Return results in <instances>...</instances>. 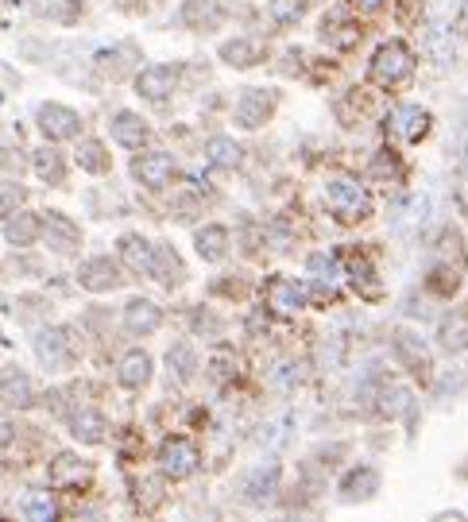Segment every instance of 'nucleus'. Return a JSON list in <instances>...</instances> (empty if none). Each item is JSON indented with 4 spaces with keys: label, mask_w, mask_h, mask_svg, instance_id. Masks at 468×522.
Returning <instances> with one entry per match:
<instances>
[{
    "label": "nucleus",
    "mask_w": 468,
    "mask_h": 522,
    "mask_svg": "<svg viewBox=\"0 0 468 522\" xmlns=\"http://www.w3.org/2000/svg\"><path fill=\"white\" fill-rule=\"evenodd\" d=\"M175 78H178V70L175 66H151V70H144L140 74V97H151V101H163L171 89H175Z\"/></svg>",
    "instance_id": "nucleus-8"
},
{
    "label": "nucleus",
    "mask_w": 468,
    "mask_h": 522,
    "mask_svg": "<svg viewBox=\"0 0 468 522\" xmlns=\"http://www.w3.org/2000/svg\"><path fill=\"white\" fill-rule=\"evenodd\" d=\"M275 484H279V468H260V472H252L248 476V499L252 503H264V499H271L275 495Z\"/></svg>",
    "instance_id": "nucleus-18"
},
{
    "label": "nucleus",
    "mask_w": 468,
    "mask_h": 522,
    "mask_svg": "<svg viewBox=\"0 0 468 522\" xmlns=\"http://www.w3.org/2000/svg\"><path fill=\"white\" fill-rule=\"evenodd\" d=\"M410 70H414V55L403 43H383L372 58V82L380 86H399L403 78H410Z\"/></svg>",
    "instance_id": "nucleus-2"
},
{
    "label": "nucleus",
    "mask_w": 468,
    "mask_h": 522,
    "mask_svg": "<svg viewBox=\"0 0 468 522\" xmlns=\"http://www.w3.org/2000/svg\"><path fill=\"white\" fill-rule=\"evenodd\" d=\"M113 140L124 147H140L147 140V124L140 120V116L120 113L117 120H113Z\"/></svg>",
    "instance_id": "nucleus-14"
},
{
    "label": "nucleus",
    "mask_w": 468,
    "mask_h": 522,
    "mask_svg": "<svg viewBox=\"0 0 468 522\" xmlns=\"http://www.w3.org/2000/svg\"><path fill=\"white\" fill-rule=\"evenodd\" d=\"M205 159H209L213 167H225V171H229V167L240 163V147H236L233 140H225V136H217V140L205 144Z\"/></svg>",
    "instance_id": "nucleus-20"
},
{
    "label": "nucleus",
    "mask_w": 468,
    "mask_h": 522,
    "mask_svg": "<svg viewBox=\"0 0 468 522\" xmlns=\"http://www.w3.org/2000/svg\"><path fill=\"white\" fill-rule=\"evenodd\" d=\"M380 488V476L372 472V468H356L349 480L341 484V492H345V499H368V495Z\"/></svg>",
    "instance_id": "nucleus-17"
},
{
    "label": "nucleus",
    "mask_w": 468,
    "mask_h": 522,
    "mask_svg": "<svg viewBox=\"0 0 468 522\" xmlns=\"http://www.w3.org/2000/svg\"><path fill=\"white\" fill-rule=\"evenodd\" d=\"M267 302L275 310H283V314H294V310L306 306V287L298 279H271L267 283Z\"/></svg>",
    "instance_id": "nucleus-7"
},
{
    "label": "nucleus",
    "mask_w": 468,
    "mask_h": 522,
    "mask_svg": "<svg viewBox=\"0 0 468 522\" xmlns=\"http://www.w3.org/2000/svg\"><path fill=\"white\" fill-rule=\"evenodd\" d=\"M426 47H430V55L438 58L441 66H453L457 58H461V43H457V35H453V28H430V35H426Z\"/></svg>",
    "instance_id": "nucleus-11"
},
{
    "label": "nucleus",
    "mask_w": 468,
    "mask_h": 522,
    "mask_svg": "<svg viewBox=\"0 0 468 522\" xmlns=\"http://www.w3.org/2000/svg\"><path fill=\"white\" fill-rule=\"evenodd\" d=\"M132 171H136V178H140L144 186L159 190V186H167V182L175 178V159H171V155H163V151H155V155L136 159V163H132Z\"/></svg>",
    "instance_id": "nucleus-5"
},
{
    "label": "nucleus",
    "mask_w": 468,
    "mask_h": 522,
    "mask_svg": "<svg viewBox=\"0 0 468 522\" xmlns=\"http://www.w3.org/2000/svg\"><path fill=\"white\" fill-rule=\"evenodd\" d=\"M8 437H12V430H8V422H0V445H4Z\"/></svg>",
    "instance_id": "nucleus-36"
},
{
    "label": "nucleus",
    "mask_w": 468,
    "mask_h": 522,
    "mask_svg": "<svg viewBox=\"0 0 468 522\" xmlns=\"http://www.w3.org/2000/svg\"><path fill=\"white\" fill-rule=\"evenodd\" d=\"M271 109H275V97H271L267 89H248V93L236 101V120H240L244 128H260Z\"/></svg>",
    "instance_id": "nucleus-6"
},
{
    "label": "nucleus",
    "mask_w": 468,
    "mask_h": 522,
    "mask_svg": "<svg viewBox=\"0 0 468 522\" xmlns=\"http://www.w3.org/2000/svg\"><path fill=\"white\" fill-rule=\"evenodd\" d=\"M178 275H182V263H178V256L167 248V244H155V279L175 283Z\"/></svg>",
    "instance_id": "nucleus-21"
},
{
    "label": "nucleus",
    "mask_w": 468,
    "mask_h": 522,
    "mask_svg": "<svg viewBox=\"0 0 468 522\" xmlns=\"http://www.w3.org/2000/svg\"><path fill=\"white\" fill-rule=\"evenodd\" d=\"M101 430H105V422L93 418V414H86V418H78V430H74V434L86 437V441H101Z\"/></svg>",
    "instance_id": "nucleus-28"
},
{
    "label": "nucleus",
    "mask_w": 468,
    "mask_h": 522,
    "mask_svg": "<svg viewBox=\"0 0 468 522\" xmlns=\"http://www.w3.org/2000/svg\"><path fill=\"white\" fill-rule=\"evenodd\" d=\"M20 202V190L16 186H0V213H4V205Z\"/></svg>",
    "instance_id": "nucleus-32"
},
{
    "label": "nucleus",
    "mask_w": 468,
    "mask_h": 522,
    "mask_svg": "<svg viewBox=\"0 0 468 522\" xmlns=\"http://www.w3.org/2000/svg\"><path fill=\"white\" fill-rule=\"evenodd\" d=\"M159 461H163V472H167V476L182 480V476H190V472L198 468V449H194L186 437H171V441L163 445Z\"/></svg>",
    "instance_id": "nucleus-4"
},
{
    "label": "nucleus",
    "mask_w": 468,
    "mask_h": 522,
    "mask_svg": "<svg viewBox=\"0 0 468 522\" xmlns=\"http://www.w3.org/2000/svg\"><path fill=\"white\" fill-rule=\"evenodd\" d=\"M47 229H55V236H59V240H55V248H59V252H70V248L78 244V229H74L66 217H59V213L47 221Z\"/></svg>",
    "instance_id": "nucleus-22"
},
{
    "label": "nucleus",
    "mask_w": 468,
    "mask_h": 522,
    "mask_svg": "<svg viewBox=\"0 0 468 522\" xmlns=\"http://www.w3.org/2000/svg\"><path fill=\"white\" fill-rule=\"evenodd\" d=\"M124 321H128V329H132V333H155L163 318H159V306H155V302L136 298V302H128V314H124Z\"/></svg>",
    "instance_id": "nucleus-13"
},
{
    "label": "nucleus",
    "mask_w": 468,
    "mask_h": 522,
    "mask_svg": "<svg viewBox=\"0 0 468 522\" xmlns=\"http://www.w3.org/2000/svg\"><path fill=\"white\" fill-rule=\"evenodd\" d=\"M171 364H178V376H182V379L194 376V356H190V348H186V345L171 348Z\"/></svg>",
    "instance_id": "nucleus-27"
},
{
    "label": "nucleus",
    "mask_w": 468,
    "mask_h": 522,
    "mask_svg": "<svg viewBox=\"0 0 468 522\" xmlns=\"http://www.w3.org/2000/svg\"><path fill=\"white\" fill-rule=\"evenodd\" d=\"M198 252H202V260H221L229 252V232L221 229V225L202 229L198 232Z\"/></svg>",
    "instance_id": "nucleus-15"
},
{
    "label": "nucleus",
    "mask_w": 468,
    "mask_h": 522,
    "mask_svg": "<svg viewBox=\"0 0 468 522\" xmlns=\"http://www.w3.org/2000/svg\"><path fill=\"white\" fill-rule=\"evenodd\" d=\"M387 128H391L399 140L414 144V140H422V136L430 132V113H426L422 105H399V109L391 113V120H387Z\"/></svg>",
    "instance_id": "nucleus-3"
},
{
    "label": "nucleus",
    "mask_w": 468,
    "mask_h": 522,
    "mask_svg": "<svg viewBox=\"0 0 468 522\" xmlns=\"http://www.w3.org/2000/svg\"><path fill=\"white\" fill-rule=\"evenodd\" d=\"M217 12H221L217 0H190V4H186V20H190V24H202V16L205 20H217Z\"/></svg>",
    "instance_id": "nucleus-26"
},
{
    "label": "nucleus",
    "mask_w": 468,
    "mask_h": 522,
    "mask_svg": "<svg viewBox=\"0 0 468 522\" xmlns=\"http://www.w3.org/2000/svg\"><path fill=\"white\" fill-rule=\"evenodd\" d=\"M39 124H43V132H47V136H55V140L78 136V116L70 113V109H59V105L39 109Z\"/></svg>",
    "instance_id": "nucleus-9"
},
{
    "label": "nucleus",
    "mask_w": 468,
    "mask_h": 522,
    "mask_svg": "<svg viewBox=\"0 0 468 522\" xmlns=\"http://www.w3.org/2000/svg\"><path fill=\"white\" fill-rule=\"evenodd\" d=\"M82 163H86L89 171H105L109 167V159L101 155V144H82Z\"/></svg>",
    "instance_id": "nucleus-29"
},
{
    "label": "nucleus",
    "mask_w": 468,
    "mask_h": 522,
    "mask_svg": "<svg viewBox=\"0 0 468 522\" xmlns=\"http://www.w3.org/2000/svg\"><path fill=\"white\" fill-rule=\"evenodd\" d=\"M461 163L468 167V116H465V124H461Z\"/></svg>",
    "instance_id": "nucleus-34"
},
{
    "label": "nucleus",
    "mask_w": 468,
    "mask_h": 522,
    "mask_svg": "<svg viewBox=\"0 0 468 522\" xmlns=\"http://www.w3.org/2000/svg\"><path fill=\"white\" fill-rule=\"evenodd\" d=\"M147 379H151V360H147L144 352L124 356V364H120V383H124V387H144Z\"/></svg>",
    "instance_id": "nucleus-16"
},
{
    "label": "nucleus",
    "mask_w": 468,
    "mask_h": 522,
    "mask_svg": "<svg viewBox=\"0 0 468 522\" xmlns=\"http://www.w3.org/2000/svg\"><path fill=\"white\" fill-rule=\"evenodd\" d=\"M221 55H225V62H233V66H248V62H256V47H252L248 39H236Z\"/></svg>",
    "instance_id": "nucleus-24"
},
{
    "label": "nucleus",
    "mask_w": 468,
    "mask_h": 522,
    "mask_svg": "<svg viewBox=\"0 0 468 522\" xmlns=\"http://www.w3.org/2000/svg\"><path fill=\"white\" fill-rule=\"evenodd\" d=\"M39 171H43V174H55V178H59V159H55V155H51V159L43 155V159H39Z\"/></svg>",
    "instance_id": "nucleus-33"
},
{
    "label": "nucleus",
    "mask_w": 468,
    "mask_h": 522,
    "mask_svg": "<svg viewBox=\"0 0 468 522\" xmlns=\"http://www.w3.org/2000/svg\"><path fill=\"white\" fill-rule=\"evenodd\" d=\"M120 256L128 260L132 271H147V275H155V244H147L140 236H124L120 240Z\"/></svg>",
    "instance_id": "nucleus-10"
},
{
    "label": "nucleus",
    "mask_w": 468,
    "mask_h": 522,
    "mask_svg": "<svg viewBox=\"0 0 468 522\" xmlns=\"http://www.w3.org/2000/svg\"><path fill=\"white\" fill-rule=\"evenodd\" d=\"M426 217H430V198H410L407 205V217H403V229H414V225H426Z\"/></svg>",
    "instance_id": "nucleus-25"
},
{
    "label": "nucleus",
    "mask_w": 468,
    "mask_h": 522,
    "mask_svg": "<svg viewBox=\"0 0 468 522\" xmlns=\"http://www.w3.org/2000/svg\"><path fill=\"white\" fill-rule=\"evenodd\" d=\"M82 283H86L89 290H109V287H117V271H113L109 260H89L86 271H82Z\"/></svg>",
    "instance_id": "nucleus-19"
},
{
    "label": "nucleus",
    "mask_w": 468,
    "mask_h": 522,
    "mask_svg": "<svg viewBox=\"0 0 468 522\" xmlns=\"http://www.w3.org/2000/svg\"><path fill=\"white\" fill-rule=\"evenodd\" d=\"M438 341L445 352H465L468 348V314H449L441 321Z\"/></svg>",
    "instance_id": "nucleus-12"
},
{
    "label": "nucleus",
    "mask_w": 468,
    "mask_h": 522,
    "mask_svg": "<svg viewBox=\"0 0 468 522\" xmlns=\"http://www.w3.org/2000/svg\"><path fill=\"white\" fill-rule=\"evenodd\" d=\"M352 4H356V8H364V12H376L383 0H352Z\"/></svg>",
    "instance_id": "nucleus-35"
},
{
    "label": "nucleus",
    "mask_w": 468,
    "mask_h": 522,
    "mask_svg": "<svg viewBox=\"0 0 468 522\" xmlns=\"http://www.w3.org/2000/svg\"><path fill=\"white\" fill-rule=\"evenodd\" d=\"M352 283H356V290L364 287L368 294L380 290V283H372V267H368V263H356V267H352Z\"/></svg>",
    "instance_id": "nucleus-30"
},
{
    "label": "nucleus",
    "mask_w": 468,
    "mask_h": 522,
    "mask_svg": "<svg viewBox=\"0 0 468 522\" xmlns=\"http://www.w3.org/2000/svg\"><path fill=\"white\" fill-rule=\"evenodd\" d=\"M325 198H329L333 213L341 221H364L372 213V198H368V190L356 178H333L329 190H325Z\"/></svg>",
    "instance_id": "nucleus-1"
},
{
    "label": "nucleus",
    "mask_w": 468,
    "mask_h": 522,
    "mask_svg": "<svg viewBox=\"0 0 468 522\" xmlns=\"http://www.w3.org/2000/svg\"><path fill=\"white\" fill-rule=\"evenodd\" d=\"M298 16H302V0H271V20H275V24L287 28Z\"/></svg>",
    "instance_id": "nucleus-23"
},
{
    "label": "nucleus",
    "mask_w": 468,
    "mask_h": 522,
    "mask_svg": "<svg viewBox=\"0 0 468 522\" xmlns=\"http://www.w3.org/2000/svg\"><path fill=\"white\" fill-rule=\"evenodd\" d=\"M31 232H35L31 221H24V225H20V221H16V225H8V236H12V240H31Z\"/></svg>",
    "instance_id": "nucleus-31"
}]
</instances>
